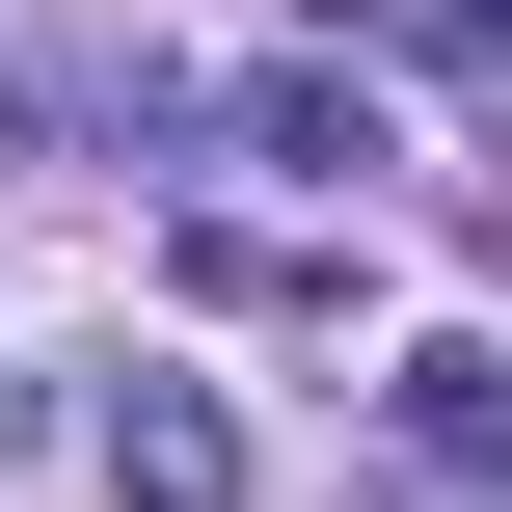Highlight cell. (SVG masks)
I'll use <instances>...</instances> for the list:
<instances>
[{
	"label": "cell",
	"instance_id": "1",
	"mask_svg": "<svg viewBox=\"0 0 512 512\" xmlns=\"http://www.w3.org/2000/svg\"><path fill=\"white\" fill-rule=\"evenodd\" d=\"M108 512H243V432H216L189 378H135V405H108Z\"/></svg>",
	"mask_w": 512,
	"mask_h": 512
},
{
	"label": "cell",
	"instance_id": "3",
	"mask_svg": "<svg viewBox=\"0 0 512 512\" xmlns=\"http://www.w3.org/2000/svg\"><path fill=\"white\" fill-rule=\"evenodd\" d=\"M243 135H270V162H324V189H351V162H378V81H243Z\"/></svg>",
	"mask_w": 512,
	"mask_h": 512
},
{
	"label": "cell",
	"instance_id": "2",
	"mask_svg": "<svg viewBox=\"0 0 512 512\" xmlns=\"http://www.w3.org/2000/svg\"><path fill=\"white\" fill-rule=\"evenodd\" d=\"M405 432H432L459 486H512V351H405Z\"/></svg>",
	"mask_w": 512,
	"mask_h": 512
}]
</instances>
